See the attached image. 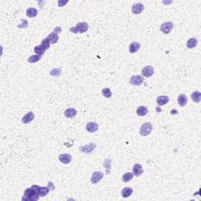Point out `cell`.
Instances as JSON below:
<instances>
[{
    "mask_svg": "<svg viewBox=\"0 0 201 201\" xmlns=\"http://www.w3.org/2000/svg\"><path fill=\"white\" fill-rule=\"evenodd\" d=\"M191 98H192L193 102H195V103H200L201 99V93L200 92V91H197V90L194 91V92L192 93V94H191Z\"/></svg>",
    "mask_w": 201,
    "mask_h": 201,
    "instance_id": "obj_22",
    "label": "cell"
},
{
    "mask_svg": "<svg viewBox=\"0 0 201 201\" xmlns=\"http://www.w3.org/2000/svg\"><path fill=\"white\" fill-rule=\"evenodd\" d=\"M169 100H170V98H169L168 96H160L156 98V103L159 105H167L168 103Z\"/></svg>",
    "mask_w": 201,
    "mask_h": 201,
    "instance_id": "obj_16",
    "label": "cell"
},
{
    "mask_svg": "<svg viewBox=\"0 0 201 201\" xmlns=\"http://www.w3.org/2000/svg\"><path fill=\"white\" fill-rule=\"evenodd\" d=\"M143 82H144V77L139 75L132 76L130 79V83L134 86H140L143 83Z\"/></svg>",
    "mask_w": 201,
    "mask_h": 201,
    "instance_id": "obj_5",
    "label": "cell"
},
{
    "mask_svg": "<svg viewBox=\"0 0 201 201\" xmlns=\"http://www.w3.org/2000/svg\"><path fill=\"white\" fill-rule=\"evenodd\" d=\"M47 38L49 39V40L50 41L51 44H55L57 43L58 40H59V36H58V34H56L54 32H51L50 34L48 35Z\"/></svg>",
    "mask_w": 201,
    "mask_h": 201,
    "instance_id": "obj_26",
    "label": "cell"
},
{
    "mask_svg": "<svg viewBox=\"0 0 201 201\" xmlns=\"http://www.w3.org/2000/svg\"><path fill=\"white\" fill-rule=\"evenodd\" d=\"M104 167L106 169V174L109 175L111 174V167H112V160L111 159H105L103 163Z\"/></svg>",
    "mask_w": 201,
    "mask_h": 201,
    "instance_id": "obj_20",
    "label": "cell"
},
{
    "mask_svg": "<svg viewBox=\"0 0 201 201\" xmlns=\"http://www.w3.org/2000/svg\"><path fill=\"white\" fill-rule=\"evenodd\" d=\"M197 44H198V40L196 38H191L187 41L186 46L189 49H193L197 46Z\"/></svg>",
    "mask_w": 201,
    "mask_h": 201,
    "instance_id": "obj_21",
    "label": "cell"
},
{
    "mask_svg": "<svg viewBox=\"0 0 201 201\" xmlns=\"http://www.w3.org/2000/svg\"><path fill=\"white\" fill-rule=\"evenodd\" d=\"M48 187H49L50 189H51V191H54L55 189V186L53 184L52 182H48Z\"/></svg>",
    "mask_w": 201,
    "mask_h": 201,
    "instance_id": "obj_35",
    "label": "cell"
},
{
    "mask_svg": "<svg viewBox=\"0 0 201 201\" xmlns=\"http://www.w3.org/2000/svg\"><path fill=\"white\" fill-rule=\"evenodd\" d=\"M140 47H141V44L138 43V42H133L130 44V46H129V52L131 54H135L138 51L140 50Z\"/></svg>",
    "mask_w": 201,
    "mask_h": 201,
    "instance_id": "obj_15",
    "label": "cell"
},
{
    "mask_svg": "<svg viewBox=\"0 0 201 201\" xmlns=\"http://www.w3.org/2000/svg\"><path fill=\"white\" fill-rule=\"evenodd\" d=\"M40 198V196L35 192V189L32 188H28L24 193V196L21 198L23 201H36L39 200Z\"/></svg>",
    "mask_w": 201,
    "mask_h": 201,
    "instance_id": "obj_1",
    "label": "cell"
},
{
    "mask_svg": "<svg viewBox=\"0 0 201 201\" xmlns=\"http://www.w3.org/2000/svg\"><path fill=\"white\" fill-rule=\"evenodd\" d=\"M104 174L101 172V171H95L92 174V176H91V178H90V181L92 182L93 184H97L100 180H101L103 178Z\"/></svg>",
    "mask_w": 201,
    "mask_h": 201,
    "instance_id": "obj_8",
    "label": "cell"
},
{
    "mask_svg": "<svg viewBox=\"0 0 201 201\" xmlns=\"http://www.w3.org/2000/svg\"><path fill=\"white\" fill-rule=\"evenodd\" d=\"M133 189L131 187H125L123 188L121 191V195L123 198H128L129 196H131L133 193Z\"/></svg>",
    "mask_w": 201,
    "mask_h": 201,
    "instance_id": "obj_17",
    "label": "cell"
},
{
    "mask_svg": "<svg viewBox=\"0 0 201 201\" xmlns=\"http://www.w3.org/2000/svg\"><path fill=\"white\" fill-rule=\"evenodd\" d=\"M22 23L21 25H17V28H26L28 27V22L27 20L25 19H21Z\"/></svg>",
    "mask_w": 201,
    "mask_h": 201,
    "instance_id": "obj_32",
    "label": "cell"
},
{
    "mask_svg": "<svg viewBox=\"0 0 201 201\" xmlns=\"http://www.w3.org/2000/svg\"><path fill=\"white\" fill-rule=\"evenodd\" d=\"M33 189H35V192L38 193L39 195L40 196V197H43V196H46L48 193H50V189L49 187H41L39 185H33L32 186Z\"/></svg>",
    "mask_w": 201,
    "mask_h": 201,
    "instance_id": "obj_4",
    "label": "cell"
},
{
    "mask_svg": "<svg viewBox=\"0 0 201 201\" xmlns=\"http://www.w3.org/2000/svg\"><path fill=\"white\" fill-rule=\"evenodd\" d=\"M61 74V68H53L50 72V75L52 76H60Z\"/></svg>",
    "mask_w": 201,
    "mask_h": 201,
    "instance_id": "obj_30",
    "label": "cell"
},
{
    "mask_svg": "<svg viewBox=\"0 0 201 201\" xmlns=\"http://www.w3.org/2000/svg\"><path fill=\"white\" fill-rule=\"evenodd\" d=\"M58 159L61 163H64V164H68L72 161V156L68 153H63L58 156Z\"/></svg>",
    "mask_w": 201,
    "mask_h": 201,
    "instance_id": "obj_13",
    "label": "cell"
},
{
    "mask_svg": "<svg viewBox=\"0 0 201 201\" xmlns=\"http://www.w3.org/2000/svg\"><path fill=\"white\" fill-rule=\"evenodd\" d=\"M64 114H65V116L67 118H72L77 114V111L73 108H68V109H66Z\"/></svg>",
    "mask_w": 201,
    "mask_h": 201,
    "instance_id": "obj_23",
    "label": "cell"
},
{
    "mask_svg": "<svg viewBox=\"0 0 201 201\" xmlns=\"http://www.w3.org/2000/svg\"><path fill=\"white\" fill-rule=\"evenodd\" d=\"M144 172V170L142 168V166H141L140 163H135L133 167V174L134 176L138 177L140 176L141 174H143Z\"/></svg>",
    "mask_w": 201,
    "mask_h": 201,
    "instance_id": "obj_14",
    "label": "cell"
},
{
    "mask_svg": "<svg viewBox=\"0 0 201 201\" xmlns=\"http://www.w3.org/2000/svg\"><path fill=\"white\" fill-rule=\"evenodd\" d=\"M97 145L94 143H90V144H87L84 146H80L79 147V150L80 152H84V153H90L92 152L93 150L95 149Z\"/></svg>",
    "mask_w": 201,
    "mask_h": 201,
    "instance_id": "obj_11",
    "label": "cell"
},
{
    "mask_svg": "<svg viewBox=\"0 0 201 201\" xmlns=\"http://www.w3.org/2000/svg\"><path fill=\"white\" fill-rule=\"evenodd\" d=\"M174 28V24L171 21L165 22L160 26V31L164 34H169Z\"/></svg>",
    "mask_w": 201,
    "mask_h": 201,
    "instance_id": "obj_6",
    "label": "cell"
},
{
    "mask_svg": "<svg viewBox=\"0 0 201 201\" xmlns=\"http://www.w3.org/2000/svg\"><path fill=\"white\" fill-rule=\"evenodd\" d=\"M136 113L139 116H145L148 113V109H147L145 106H139L138 108L137 109V110H136Z\"/></svg>",
    "mask_w": 201,
    "mask_h": 201,
    "instance_id": "obj_19",
    "label": "cell"
},
{
    "mask_svg": "<svg viewBox=\"0 0 201 201\" xmlns=\"http://www.w3.org/2000/svg\"><path fill=\"white\" fill-rule=\"evenodd\" d=\"M35 118V114L33 112H28L27 114H25L23 118L21 119L22 123L24 124H28V123H30L32 121H33Z\"/></svg>",
    "mask_w": 201,
    "mask_h": 201,
    "instance_id": "obj_10",
    "label": "cell"
},
{
    "mask_svg": "<svg viewBox=\"0 0 201 201\" xmlns=\"http://www.w3.org/2000/svg\"><path fill=\"white\" fill-rule=\"evenodd\" d=\"M88 28H89V25L87 22H80V23H78L75 27L70 28V32L75 34L84 33L88 30Z\"/></svg>",
    "mask_w": 201,
    "mask_h": 201,
    "instance_id": "obj_2",
    "label": "cell"
},
{
    "mask_svg": "<svg viewBox=\"0 0 201 201\" xmlns=\"http://www.w3.org/2000/svg\"><path fill=\"white\" fill-rule=\"evenodd\" d=\"M53 32L56 33V34H59V33L61 32V28L59 27V26H57L54 28V30L53 31Z\"/></svg>",
    "mask_w": 201,
    "mask_h": 201,
    "instance_id": "obj_34",
    "label": "cell"
},
{
    "mask_svg": "<svg viewBox=\"0 0 201 201\" xmlns=\"http://www.w3.org/2000/svg\"><path fill=\"white\" fill-rule=\"evenodd\" d=\"M50 43H50V41L49 40V39L48 38L44 39H43L42 42H41V45H43L46 50L49 49L50 46Z\"/></svg>",
    "mask_w": 201,
    "mask_h": 201,
    "instance_id": "obj_31",
    "label": "cell"
},
{
    "mask_svg": "<svg viewBox=\"0 0 201 201\" xmlns=\"http://www.w3.org/2000/svg\"><path fill=\"white\" fill-rule=\"evenodd\" d=\"M101 94L106 98H110L112 96V93L110 88H104L103 90H101Z\"/></svg>",
    "mask_w": 201,
    "mask_h": 201,
    "instance_id": "obj_29",
    "label": "cell"
},
{
    "mask_svg": "<svg viewBox=\"0 0 201 201\" xmlns=\"http://www.w3.org/2000/svg\"><path fill=\"white\" fill-rule=\"evenodd\" d=\"M37 14H38V11H37L36 9L33 8V7L28 8L27 10H26V15L30 18L35 17L37 16Z\"/></svg>",
    "mask_w": 201,
    "mask_h": 201,
    "instance_id": "obj_25",
    "label": "cell"
},
{
    "mask_svg": "<svg viewBox=\"0 0 201 201\" xmlns=\"http://www.w3.org/2000/svg\"><path fill=\"white\" fill-rule=\"evenodd\" d=\"M143 10H144V5L141 3H134L131 8V11L134 14H140L143 12Z\"/></svg>",
    "mask_w": 201,
    "mask_h": 201,
    "instance_id": "obj_9",
    "label": "cell"
},
{
    "mask_svg": "<svg viewBox=\"0 0 201 201\" xmlns=\"http://www.w3.org/2000/svg\"><path fill=\"white\" fill-rule=\"evenodd\" d=\"M98 129H99V126L97 123L89 122L86 125V130L90 133H94L96 131H98Z\"/></svg>",
    "mask_w": 201,
    "mask_h": 201,
    "instance_id": "obj_12",
    "label": "cell"
},
{
    "mask_svg": "<svg viewBox=\"0 0 201 201\" xmlns=\"http://www.w3.org/2000/svg\"><path fill=\"white\" fill-rule=\"evenodd\" d=\"M46 50V49L43 45H39V46H35V48H34V51H35V54L40 55V56H43L45 54Z\"/></svg>",
    "mask_w": 201,
    "mask_h": 201,
    "instance_id": "obj_24",
    "label": "cell"
},
{
    "mask_svg": "<svg viewBox=\"0 0 201 201\" xmlns=\"http://www.w3.org/2000/svg\"><path fill=\"white\" fill-rule=\"evenodd\" d=\"M141 74L143 77L145 78H149L150 76H152L154 74V68L151 65H147L142 68L141 70Z\"/></svg>",
    "mask_w": 201,
    "mask_h": 201,
    "instance_id": "obj_7",
    "label": "cell"
},
{
    "mask_svg": "<svg viewBox=\"0 0 201 201\" xmlns=\"http://www.w3.org/2000/svg\"><path fill=\"white\" fill-rule=\"evenodd\" d=\"M68 3V1H62V0H59V1L57 2L58 6H60V7H62V6H64L65 5V4H67Z\"/></svg>",
    "mask_w": 201,
    "mask_h": 201,
    "instance_id": "obj_33",
    "label": "cell"
},
{
    "mask_svg": "<svg viewBox=\"0 0 201 201\" xmlns=\"http://www.w3.org/2000/svg\"><path fill=\"white\" fill-rule=\"evenodd\" d=\"M152 131V125L150 123H145L141 126L139 133L141 136H148L149 135Z\"/></svg>",
    "mask_w": 201,
    "mask_h": 201,
    "instance_id": "obj_3",
    "label": "cell"
},
{
    "mask_svg": "<svg viewBox=\"0 0 201 201\" xmlns=\"http://www.w3.org/2000/svg\"><path fill=\"white\" fill-rule=\"evenodd\" d=\"M41 59H42V56H40V55H37V54L31 55L30 57H28V63L38 62L39 61H40Z\"/></svg>",
    "mask_w": 201,
    "mask_h": 201,
    "instance_id": "obj_28",
    "label": "cell"
},
{
    "mask_svg": "<svg viewBox=\"0 0 201 201\" xmlns=\"http://www.w3.org/2000/svg\"><path fill=\"white\" fill-rule=\"evenodd\" d=\"M188 102V98L187 96L182 94H180L178 97V103L181 107H185L186 105V104Z\"/></svg>",
    "mask_w": 201,
    "mask_h": 201,
    "instance_id": "obj_18",
    "label": "cell"
},
{
    "mask_svg": "<svg viewBox=\"0 0 201 201\" xmlns=\"http://www.w3.org/2000/svg\"><path fill=\"white\" fill-rule=\"evenodd\" d=\"M133 178H134L133 173H131V172H127V173H125L124 174H123L122 180L123 182H130L131 180L133 179Z\"/></svg>",
    "mask_w": 201,
    "mask_h": 201,
    "instance_id": "obj_27",
    "label": "cell"
}]
</instances>
